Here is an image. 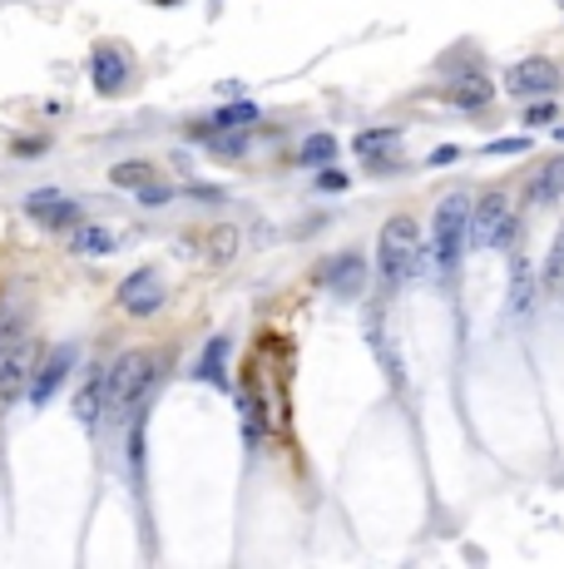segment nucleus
Listing matches in <instances>:
<instances>
[{"mask_svg":"<svg viewBox=\"0 0 564 569\" xmlns=\"http://www.w3.org/2000/svg\"><path fill=\"white\" fill-rule=\"evenodd\" d=\"M159 366H164V356H154V352H124L119 356L115 372H109V411L124 416V411L144 407L154 382H159Z\"/></svg>","mask_w":564,"mask_h":569,"instance_id":"f257e3e1","label":"nucleus"},{"mask_svg":"<svg viewBox=\"0 0 564 569\" xmlns=\"http://www.w3.org/2000/svg\"><path fill=\"white\" fill-rule=\"evenodd\" d=\"M466 233H470V198L460 194H446L436 208V223H431V243H436V263L441 268L456 273L460 258H466Z\"/></svg>","mask_w":564,"mask_h":569,"instance_id":"f03ea898","label":"nucleus"},{"mask_svg":"<svg viewBox=\"0 0 564 569\" xmlns=\"http://www.w3.org/2000/svg\"><path fill=\"white\" fill-rule=\"evenodd\" d=\"M416 223L411 218H386L382 228V243H376V268H382V282L386 288H396V282L411 278L416 268Z\"/></svg>","mask_w":564,"mask_h":569,"instance_id":"7ed1b4c3","label":"nucleus"},{"mask_svg":"<svg viewBox=\"0 0 564 569\" xmlns=\"http://www.w3.org/2000/svg\"><path fill=\"white\" fill-rule=\"evenodd\" d=\"M466 238L480 247V253H501V247H511V238H515L511 204H505L501 194H485L480 204H470V233Z\"/></svg>","mask_w":564,"mask_h":569,"instance_id":"20e7f679","label":"nucleus"},{"mask_svg":"<svg viewBox=\"0 0 564 569\" xmlns=\"http://www.w3.org/2000/svg\"><path fill=\"white\" fill-rule=\"evenodd\" d=\"M119 307H124L129 317H154V312L164 307V278L154 268L129 273V278L119 282Z\"/></svg>","mask_w":564,"mask_h":569,"instance_id":"39448f33","label":"nucleus"},{"mask_svg":"<svg viewBox=\"0 0 564 569\" xmlns=\"http://www.w3.org/2000/svg\"><path fill=\"white\" fill-rule=\"evenodd\" d=\"M505 85H511V95H525V99H544L560 89V70L550 65V60H540V55H530V60H520V65H511V75H505Z\"/></svg>","mask_w":564,"mask_h":569,"instance_id":"423d86ee","label":"nucleus"},{"mask_svg":"<svg viewBox=\"0 0 564 569\" xmlns=\"http://www.w3.org/2000/svg\"><path fill=\"white\" fill-rule=\"evenodd\" d=\"M70 366H75V347L60 342L50 356H45V366L31 376V387H25V397H31V407H45V401L60 391V382L70 376Z\"/></svg>","mask_w":564,"mask_h":569,"instance_id":"0eeeda50","label":"nucleus"},{"mask_svg":"<svg viewBox=\"0 0 564 569\" xmlns=\"http://www.w3.org/2000/svg\"><path fill=\"white\" fill-rule=\"evenodd\" d=\"M31 366H35L31 347H11V352L0 356V407H11V401L31 387Z\"/></svg>","mask_w":564,"mask_h":569,"instance_id":"6e6552de","label":"nucleus"},{"mask_svg":"<svg viewBox=\"0 0 564 569\" xmlns=\"http://www.w3.org/2000/svg\"><path fill=\"white\" fill-rule=\"evenodd\" d=\"M99 411H109V372L105 366H95V372L85 376V387H80V397H75V416L85 431L99 426Z\"/></svg>","mask_w":564,"mask_h":569,"instance_id":"1a4fd4ad","label":"nucleus"},{"mask_svg":"<svg viewBox=\"0 0 564 569\" xmlns=\"http://www.w3.org/2000/svg\"><path fill=\"white\" fill-rule=\"evenodd\" d=\"M357 154H362L372 169H396V164H401V134L396 130H367V134H357Z\"/></svg>","mask_w":564,"mask_h":569,"instance_id":"9d476101","label":"nucleus"},{"mask_svg":"<svg viewBox=\"0 0 564 569\" xmlns=\"http://www.w3.org/2000/svg\"><path fill=\"white\" fill-rule=\"evenodd\" d=\"M327 282H332L337 298H357V292L367 288V258L362 253H341V258L327 268Z\"/></svg>","mask_w":564,"mask_h":569,"instance_id":"9b49d317","label":"nucleus"},{"mask_svg":"<svg viewBox=\"0 0 564 569\" xmlns=\"http://www.w3.org/2000/svg\"><path fill=\"white\" fill-rule=\"evenodd\" d=\"M124 50H115V45H99L95 60H89V75H95V89L99 95H115L119 85H124Z\"/></svg>","mask_w":564,"mask_h":569,"instance_id":"f8f14e48","label":"nucleus"},{"mask_svg":"<svg viewBox=\"0 0 564 569\" xmlns=\"http://www.w3.org/2000/svg\"><path fill=\"white\" fill-rule=\"evenodd\" d=\"M31 218L45 228H75L80 223V208L70 198H55V194H35L31 198Z\"/></svg>","mask_w":564,"mask_h":569,"instance_id":"ddd939ff","label":"nucleus"},{"mask_svg":"<svg viewBox=\"0 0 564 569\" xmlns=\"http://www.w3.org/2000/svg\"><path fill=\"white\" fill-rule=\"evenodd\" d=\"M490 95H495V89H490L485 75H456V80H451V89H446V99L456 109H485Z\"/></svg>","mask_w":564,"mask_h":569,"instance_id":"4468645a","label":"nucleus"},{"mask_svg":"<svg viewBox=\"0 0 564 569\" xmlns=\"http://www.w3.org/2000/svg\"><path fill=\"white\" fill-rule=\"evenodd\" d=\"M560 198H564V159H554L530 183V204H560Z\"/></svg>","mask_w":564,"mask_h":569,"instance_id":"2eb2a0df","label":"nucleus"},{"mask_svg":"<svg viewBox=\"0 0 564 569\" xmlns=\"http://www.w3.org/2000/svg\"><path fill=\"white\" fill-rule=\"evenodd\" d=\"M75 253H85V258H105V253H115V238H109L105 228H80L75 223Z\"/></svg>","mask_w":564,"mask_h":569,"instance_id":"dca6fc26","label":"nucleus"},{"mask_svg":"<svg viewBox=\"0 0 564 569\" xmlns=\"http://www.w3.org/2000/svg\"><path fill=\"white\" fill-rule=\"evenodd\" d=\"M224 352H228V342H224V337H214V342H208V352H203V362H199V376H203V382H214V387H228Z\"/></svg>","mask_w":564,"mask_h":569,"instance_id":"f3484780","label":"nucleus"},{"mask_svg":"<svg viewBox=\"0 0 564 569\" xmlns=\"http://www.w3.org/2000/svg\"><path fill=\"white\" fill-rule=\"evenodd\" d=\"M115 189H144V183H154V169L149 164H139V159H129V164H115Z\"/></svg>","mask_w":564,"mask_h":569,"instance_id":"a211bd4d","label":"nucleus"},{"mask_svg":"<svg viewBox=\"0 0 564 569\" xmlns=\"http://www.w3.org/2000/svg\"><path fill=\"white\" fill-rule=\"evenodd\" d=\"M298 159H302V164H327V159H337V140H332V134H312V140L298 149Z\"/></svg>","mask_w":564,"mask_h":569,"instance_id":"6ab92c4d","label":"nucleus"},{"mask_svg":"<svg viewBox=\"0 0 564 569\" xmlns=\"http://www.w3.org/2000/svg\"><path fill=\"white\" fill-rule=\"evenodd\" d=\"M253 119H257V105H248V99H243V105H224V109H218L214 124H218V130H238V124H253Z\"/></svg>","mask_w":564,"mask_h":569,"instance_id":"aec40b11","label":"nucleus"},{"mask_svg":"<svg viewBox=\"0 0 564 569\" xmlns=\"http://www.w3.org/2000/svg\"><path fill=\"white\" fill-rule=\"evenodd\" d=\"M214 247H218L214 258L228 263V258H233V247H238V233H233V228H218V233H214Z\"/></svg>","mask_w":564,"mask_h":569,"instance_id":"412c9836","label":"nucleus"},{"mask_svg":"<svg viewBox=\"0 0 564 569\" xmlns=\"http://www.w3.org/2000/svg\"><path fill=\"white\" fill-rule=\"evenodd\" d=\"M530 298H535V282L525 278V263H515V307H525Z\"/></svg>","mask_w":564,"mask_h":569,"instance_id":"4be33fe9","label":"nucleus"},{"mask_svg":"<svg viewBox=\"0 0 564 569\" xmlns=\"http://www.w3.org/2000/svg\"><path fill=\"white\" fill-rule=\"evenodd\" d=\"M530 149V134H520V140H501V144H490L485 154H525Z\"/></svg>","mask_w":564,"mask_h":569,"instance_id":"5701e85b","label":"nucleus"},{"mask_svg":"<svg viewBox=\"0 0 564 569\" xmlns=\"http://www.w3.org/2000/svg\"><path fill=\"white\" fill-rule=\"evenodd\" d=\"M317 189H327V194H337V189H347V173H337L327 164V169H322V179H317Z\"/></svg>","mask_w":564,"mask_h":569,"instance_id":"b1692460","label":"nucleus"},{"mask_svg":"<svg viewBox=\"0 0 564 569\" xmlns=\"http://www.w3.org/2000/svg\"><path fill=\"white\" fill-rule=\"evenodd\" d=\"M139 198H144V204H169V189H159V183H144V189H139Z\"/></svg>","mask_w":564,"mask_h":569,"instance_id":"393cba45","label":"nucleus"},{"mask_svg":"<svg viewBox=\"0 0 564 569\" xmlns=\"http://www.w3.org/2000/svg\"><path fill=\"white\" fill-rule=\"evenodd\" d=\"M564 278V233H560V243H554V258H550V282H560Z\"/></svg>","mask_w":564,"mask_h":569,"instance_id":"a878e982","label":"nucleus"},{"mask_svg":"<svg viewBox=\"0 0 564 569\" xmlns=\"http://www.w3.org/2000/svg\"><path fill=\"white\" fill-rule=\"evenodd\" d=\"M525 119H530V124H540V119H550V99H540V105H535V109H525Z\"/></svg>","mask_w":564,"mask_h":569,"instance_id":"bb28decb","label":"nucleus"},{"mask_svg":"<svg viewBox=\"0 0 564 569\" xmlns=\"http://www.w3.org/2000/svg\"><path fill=\"white\" fill-rule=\"evenodd\" d=\"M456 154H460V149H456V144H441V149H436V154H431V164H451V159H456Z\"/></svg>","mask_w":564,"mask_h":569,"instance_id":"cd10ccee","label":"nucleus"},{"mask_svg":"<svg viewBox=\"0 0 564 569\" xmlns=\"http://www.w3.org/2000/svg\"><path fill=\"white\" fill-rule=\"evenodd\" d=\"M159 5H173V0H159Z\"/></svg>","mask_w":564,"mask_h":569,"instance_id":"c85d7f7f","label":"nucleus"}]
</instances>
